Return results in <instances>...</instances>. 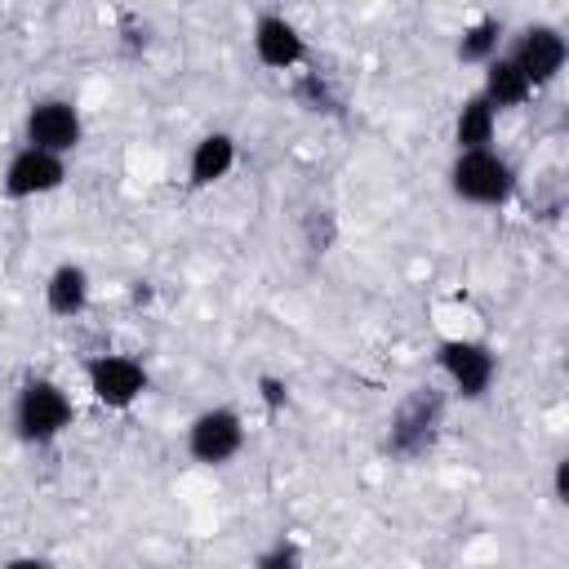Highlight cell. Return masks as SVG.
Instances as JSON below:
<instances>
[{
	"mask_svg": "<svg viewBox=\"0 0 569 569\" xmlns=\"http://www.w3.org/2000/svg\"><path fill=\"white\" fill-rule=\"evenodd\" d=\"M436 369L458 400H485L498 382V351L485 338H445L436 347Z\"/></svg>",
	"mask_w": 569,
	"mask_h": 569,
	"instance_id": "obj_3",
	"label": "cell"
},
{
	"mask_svg": "<svg viewBox=\"0 0 569 569\" xmlns=\"http://www.w3.org/2000/svg\"><path fill=\"white\" fill-rule=\"evenodd\" d=\"M62 182H67V160L36 147H18L0 169L4 200H40V196H53Z\"/></svg>",
	"mask_w": 569,
	"mask_h": 569,
	"instance_id": "obj_9",
	"label": "cell"
},
{
	"mask_svg": "<svg viewBox=\"0 0 569 569\" xmlns=\"http://www.w3.org/2000/svg\"><path fill=\"white\" fill-rule=\"evenodd\" d=\"M249 569H302V547L293 542V538H271L258 556H253V565Z\"/></svg>",
	"mask_w": 569,
	"mask_h": 569,
	"instance_id": "obj_16",
	"label": "cell"
},
{
	"mask_svg": "<svg viewBox=\"0 0 569 569\" xmlns=\"http://www.w3.org/2000/svg\"><path fill=\"white\" fill-rule=\"evenodd\" d=\"M449 191L453 200L462 204H476V209H502L511 196H516V164L507 151L498 147H480V151H453L449 160Z\"/></svg>",
	"mask_w": 569,
	"mask_h": 569,
	"instance_id": "obj_2",
	"label": "cell"
},
{
	"mask_svg": "<svg viewBox=\"0 0 569 569\" xmlns=\"http://www.w3.org/2000/svg\"><path fill=\"white\" fill-rule=\"evenodd\" d=\"M89 298H93V276L84 262H58L49 276H44V311L58 316V320H76L89 311Z\"/></svg>",
	"mask_w": 569,
	"mask_h": 569,
	"instance_id": "obj_12",
	"label": "cell"
},
{
	"mask_svg": "<svg viewBox=\"0 0 569 569\" xmlns=\"http://www.w3.org/2000/svg\"><path fill=\"white\" fill-rule=\"evenodd\" d=\"M502 53L520 67V76L533 89H547L551 80H560L565 62H569V40H565V31L556 22H529V27H520L511 36V44Z\"/></svg>",
	"mask_w": 569,
	"mask_h": 569,
	"instance_id": "obj_8",
	"label": "cell"
},
{
	"mask_svg": "<svg viewBox=\"0 0 569 569\" xmlns=\"http://www.w3.org/2000/svg\"><path fill=\"white\" fill-rule=\"evenodd\" d=\"M565 471H569V458H556V462H551V502H569Z\"/></svg>",
	"mask_w": 569,
	"mask_h": 569,
	"instance_id": "obj_18",
	"label": "cell"
},
{
	"mask_svg": "<svg viewBox=\"0 0 569 569\" xmlns=\"http://www.w3.org/2000/svg\"><path fill=\"white\" fill-rule=\"evenodd\" d=\"M84 142V116L71 98H36L22 116V147H36V151H49V156H71L76 147Z\"/></svg>",
	"mask_w": 569,
	"mask_h": 569,
	"instance_id": "obj_7",
	"label": "cell"
},
{
	"mask_svg": "<svg viewBox=\"0 0 569 569\" xmlns=\"http://www.w3.org/2000/svg\"><path fill=\"white\" fill-rule=\"evenodd\" d=\"M258 400H262L271 413L284 409V405H289V382L276 378V373H258Z\"/></svg>",
	"mask_w": 569,
	"mask_h": 569,
	"instance_id": "obj_17",
	"label": "cell"
},
{
	"mask_svg": "<svg viewBox=\"0 0 569 569\" xmlns=\"http://www.w3.org/2000/svg\"><path fill=\"white\" fill-rule=\"evenodd\" d=\"M236 160H240L236 133L209 129V133H200V138L191 142V151H187V182H191L196 191H200V187H213V182H222V178L236 169Z\"/></svg>",
	"mask_w": 569,
	"mask_h": 569,
	"instance_id": "obj_11",
	"label": "cell"
},
{
	"mask_svg": "<svg viewBox=\"0 0 569 569\" xmlns=\"http://www.w3.org/2000/svg\"><path fill=\"white\" fill-rule=\"evenodd\" d=\"M480 71H485V76H480V89H476V93H480L498 116H502V111H516V107H525V102L533 98V84L520 76V67H516L507 53H498V58L485 62Z\"/></svg>",
	"mask_w": 569,
	"mask_h": 569,
	"instance_id": "obj_13",
	"label": "cell"
},
{
	"mask_svg": "<svg viewBox=\"0 0 569 569\" xmlns=\"http://www.w3.org/2000/svg\"><path fill=\"white\" fill-rule=\"evenodd\" d=\"M244 436H249V427H244L240 409H231V405H209V409H200V413L187 422L182 445H187V458H191V462H200V467H227L231 458H240Z\"/></svg>",
	"mask_w": 569,
	"mask_h": 569,
	"instance_id": "obj_6",
	"label": "cell"
},
{
	"mask_svg": "<svg viewBox=\"0 0 569 569\" xmlns=\"http://www.w3.org/2000/svg\"><path fill=\"white\" fill-rule=\"evenodd\" d=\"M0 569H53L44 556H9Z\"/></svg>",
	"mask_w": 569,
	"mask_h": 569,
	"instance_id": "obj_19",
	"label": "cell"
},
{
	"mask_svg": "<svg viewBox=\"0 0 569 569\" xmlns=\"http://www.w3.org/2000/svg\"><path fill=\"white\" fill-rule=\"evenodd\" d=\"M84 387H89V396H93L102 409L124 413V409H133V405L147 396L151 373H147V365H142L138 356H129V351H102V356H89V360H84Z\"/></svg>",
	"mask_w": 569,
	"mask_h": 569,
	"instance_id": "obj_5",
	"label": "cell"
},
{
	"mask_svg": "<svg viewBox=\"0 0 569 569\" xmlns=\"http://www.w3.org/2000/svg\"><path fill=\"white\" fill-rule=\"evenodd\" d=\"M249 44H253V58L267 67V71H293L302 58H307V36L293 18H284L280 9H262L249 27Z\"/></svg>",
	"mask_w": 569,
	"mask_h": 569,
	"instance_id": "obj_10",
	"label": "cell"
},
{
	"mask_svg": "<svg viewBox=\"0 0 569 569\" xmlns=\"http://www.w3.org/2000/svg\"><path fill=\"white\" fill-rule=\"evenodd\" d=\"M498 111L480 98L467 93L453 111V151H480V147H498Z\"/></svg>",
	"mask_w": 569,
	"mask_h": 569,
	"instance_id": "obj_14",
	"label": "cell"
},
{
	"mask_svg": "<svg viewBox=\"0 0 569 569\" xmlns=\"http://www.w3.org/2000/svg\"><path fill=\"white\" fill-rule=\"evenodd\" d=\"M440 422H445V391H440V387H413V391L391 409L387 449H391L396 458H422V453L436 445Z\"/></svg>",
	"mask_w": 569,
	"mask_h": 569,
	"instance_id": "obj_4",
	"label": "cell"
},
{
	"mask_svg": "<svg viewBox=\"0 0 569 569\" xmlns=\"http://www.w3.org/2000/svg\"><path fill=\"white\" fill-rule=\"evenodd\" d=\"M502 49H507V27H502V18H493V13L471 18V22L458 31V40H453V58L467 62V67H485V62H493Z\"/></svg>",
	"mask_w": 569,
	"mask_h": 569,
	"instance_id": "obj_15",
	"label": "cell"
},
{
	"mask_svg": "<svg viewBox=\"0 0 569 569\" xmlns=\"http://www.w3.org/2000/svg\"><path fill=\"white\" fill-rule=\"evenodd\" d=\"M76 422V400L71 391L58 382V378H27L13 396V409H9V427L22 445H53L71 431Z\"/></svg>",
	"mask_w": 569,
	"mask_h": 569,
	"instance_id": "obj_1",
	"label": "cell"
}]
</instances>
